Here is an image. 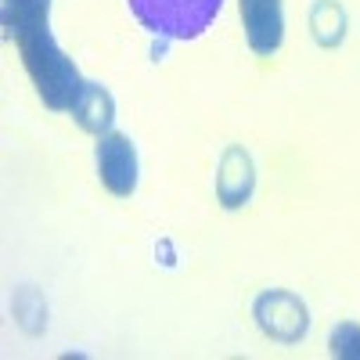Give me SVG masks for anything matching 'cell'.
I'll return each mask as SVG.
<instances>
[{
    "instance_id": "8992f818",
    "label": "cell",
    "mask_w": 360,
    "mask_h": 360,
    "mask_svg": "<svg viewBox=\"0 0 360 360\" xmlns=\"http://www.w3.org/2000/svg\"><path fill=\"white\" fill-rule=\"evenodd\" d=\"M217 188H220V198L224 205H242L252 191V162L245 152H231L224 155V166H220V176H217Z\"/></svg>"
},
{
    "instance_id": "7a4b0ae2",
    "label": "cell",
    "mask_w": 360,
    "mask_h": 360,
    "mask_svg": "<svg viewBox=\"0 0 360 360\" xmlns=\"http://www.w3.org/2000/svg\"><path fill=\"white\" fill-rule=\"evenodd\" d=\"M224 0H130L134 18L152 37L195 40L217 22Z\"/></svg>"
},
{
    "instance_id": "277c9868",
    "label": "cell",
    "mask_w": 360,
    "mask_h": 360,
    "mask_svg": "<svg viewBox=\"0 0 360 360\" xmlns=\"http://www.w3.org/2000/svg\"><path fill=\"white\" fill-rule=\"evenodd\" d=\"M242 22L245 37L256 54H274L285 37V15L281 0H242Z\"/></svg>"
},
{
    "instance_id": "ba28073f",
    "label": "cell",
    "mask_w": 360,
    "mask_h": 360,
    "mask_svg": "<svg viewBox=\"0 0 360 360\" xmlns=\"http://www.w3.org/2000/svg\"><path fill=\"white\" fill-rule=\"evenodd\" d=\"M328 342H332V353L335 356H360V324H335L332 335H328Z\"/></svg>"
},
{
    "instance_id": "6da1fadb",
    "label": "cell",
    "mask_w": 360,
    "mask_h": 360,
    "mask_svg": "<svg viewBox=\"0 0 360 360\" xmlns=\"http://www.w3.org/2000/svg\"><path fill=\"white\" fill-rule=\"evenodd\" d=\"M22 51V65L29 72V79L37 83V94L44 98V105L51 112H72L79 90H83V76L76 69V62L54 44L51 25H33L15 40Z\"/></svg>"
},
{
    "instance_id": "3957f363",
    "label": "cell",
    "mask_w": 360,
    "mask_h": 360,
    "mask_svg": "<svg viewBox=\"0 0 360 360\" xmlns=\"http://www.w3.org/2000/svg\"><path fill=\"white\" fill-rule=\"evenodd\" d=\"M98 173L101 184L119 198H130L137 191V148L127 134L108 130L98 137Z\"/></svg>"
},
{
    "instance_id": "5b68a950",
    "label": "cell",
    "mask_w": 360,
    "mask_h": 360,
    "mask_svg": "<svg viewBox=\"0 0 360 360\" xmlns=\"http://www.w3.org/2000/svg\"><path fill=\"white\" fill-rule=\"evenodd\" d=\"M72 119L86 130V134H108L112 130V119H115V101H112V94L101 86V83H94V79H86L83 83V90H79V98H76V105H72Z\"/></svg>"
},
{
    "instance_id": "52a82bcc",
    "label": "cell",
    "mask_w": 360,
    "mask_h": 360,
    "mask_svg": "<svg viewBox=\"0 0 360 360\" xmlns=\"http://www.w3.org/2000/svg\"><path fill=\"white\" fill-rule=\"evenodd\" d=\"M47 8H51V0H4V11H0V18H4V37L18 40L25 29L44 25Z\"/></svg>"
}]
</instances>
